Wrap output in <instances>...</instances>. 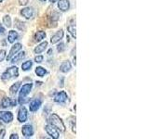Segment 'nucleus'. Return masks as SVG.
I'll use <instances>...</instances> for the list:
<instances>
[{"label": "nucleus", "instance_id": "7c9ffc66", "mask_svg": "<svg viewBox=\"0 0 149 139\" xmlns=\"http://www.w3.org/2000/svg\"><path fill=\"white\" fill-rule=\"evenodd\" d=\"M9 138L10 139H19V136H18L17 133H13V134H11V136Z\"/></svg>", "mask_w": 149, "mask_h": 139}, {"label": "nucleus", "instance_id": "dca6fc26", "mask_svg": "<svg viewBox=\"0 0 149 139\" xmlns=\"http://www.w3.org/2000/svg\"><path fill=\"white\" fill-rule=\"evenodd\" d=\"M18 37H19V34H18V32H15V31H10L8 32V42L9 43H14V41L17 40L18 39Z\"/></svg>", "mask_w": 149, "mask_h": 139}, {"label": "nucleus", "instance_id": "6e6552de", "mask_svg": "<svg viewBox=\"0 0 149 139\" xmlns=\"http://www.w3.org/2000/svg\"><path fill=\"white\" fill-rule=\"evenodd\" d=\"M22 133L25 137H31L33 134H34V129H33L32 125L30 124L24 125L22 129Z\"/></svg>", "mask_w": 149, "mask_h": 139}, {"label": "nucleus", "instance_id": "423d86ee", "mask_svg": "<svg viewBox=\"0 0 149 139\" xmlns=\"http://www.w3.org/2000/svg\"><path fill=\"white\" fill-rule=\"evenodd\" d=\"M27 117H28L27 109H25V107H22L18 113V120L20 122H25L27 120Z\"/></svg>", "mask_w": 149, "mask_h": 139}, {"label": "nucleus", "instance_id": "2f4dec72", "mask_svg": "<svg viewBox=\"0 0 149 139\" xmlns=\"http://www.w3.org/2000/svg\"><path fill=\"white\" fill-rule=\"evenodd\" d=\"M5 32V28H3L1 25H0V34H3Z\"/></svg>", "mask_w": 149, "mask_h": 139}, {"label": "nucleus", "instance_id": "4468645a", "mask_svg": "<svg viewBox=\"0 0 149 139\" xmlns=\"http://www.w3.org/2000/svg\"><path fill=\"white\" fill-rule=\"evenodd\" d=\"M21 14L25 17L26 19H30L33 17V9L30 8H22V11H21Z\"/></svg>", "mask_w": 149, "mask_h": 139}, {"label": "nucleus", "instance_id": "393cba45", "mask_svg": "<svg viewBox=\"0 0 149 139\" xmlns=\"http://www.w3.org/2000/svg\"><path fill=\"white\" fill-rule=\"evenodd\" d=\"M69 120H70V123H71L73 132L76 133V118H74V117H71Z\"/></svg>", "mask_w": 149, "mask_h": 139}, {"label": "nucleus", "instance_id": "b1692460", "mask_svg": "<svg viewBox=\"0 0 149 139\" xmlns=\"http://www.w3.org/2000/svg\"><path fill=\"white\" fill-rule=\"evenodd\" d=\"M67 30L70 32V34H72V36L76 38L77 34H76V27H74V25H70V26H68L67 27Z\"/></svg>", "mask_w": 149, "mask_h": 139}, {"label": "nucleus", "instance_id": "6ab92c4d", "mask_svg": "<svg viewBox=\"0 0 149 139\" xmlns=\"http://www.w3.org/2000/svg\"><path fill=\"white\" fill-rule=\"evenodd\" d=\"M20 86H21V82H17V83H14V85L10 87V89H9V91H10V94L11 95H15L16 93L18 92Z\"/></svg>", "mask_w": 149, "mask_h": 139}, {"label": "nucleus", "instance_id": "c85d7f7f", "mask_svg": "<svg viewBox=\"0 0 149 139\" xmlns=\"http://www.w3.org/2000/svg\"><path fill=\"white\" fill-rule=\"evenodd\" d=\"M5 134H6V130L2 129L1 131H0V139H3L5 137Z\"/></svg>", "mask_w": 149, "mask_h": 139}, {"label": "nucleus", "instance_id": "9b49d317", "mask_svg": "<svg viewBox=\"0 0 149 139\" xmlns=\"http://www.w3.org/2000/svg\"><path fill=\"white\" fill-rule=\"evenodd\" d=\"M63 37V30L58 31L52 37H51V39H50L51 44H56L57 42H59L61 39H62Z\"/></svg>", "mask_w": 149, "mask_h": 139}, {"label": "nucleus", "instance_id": "2eb2a0df", "mask_svg": "<svg viewBox=\"0 0 149 139\" xmlns=\"http://www.w3.org/2000/svg\"><path fill=\"white\" fill-rule=\"evenodd\" d=\"M47 46H48V42H43V43H41L40 45H38L35 48V53L36 54H39L41 52H43V51L47 48Z\"/></svg>", "mask_w": 149, "mask_h": 139}, {"label": "nucleus", "instance_id": "7ed1b4c3", "mask_svg": "<svg viewBox=\"0 0 149 139\" xmlns=\"http://www.w3.org/2000/svg\"><path fill=\"white\" fill-rule=\"evenodd\" d=\"M18 75H19L18 68L13 66V67L8 68L7 71L2 74V79L3 80H9V79H11L13 77H18Z\"/></svg>", "mask_w": 149, "mask_h": 139}, {"label": "nucleus", "instance_id": "c9c22d12", "mask_svg": "<svg viewBox=\"0 0 149 139\" xmlns=\"http://www.w3.org/2000/svg\"><path fill=\"white\" fill-rule=\"evenodd\" d=\"M4 1V0H0V3H1V2H3Z\"/></svg>", "mask_w": 149, "mask_h": 139}, {"label": "nucleus", "instance_id": "f8f14e48", "mask_svg": "<svg viewBox=\"0 0 149 139\" xmlns=\"http://www.w3.org/2000/svg\"><path fill=\"white\" fill-rule=\"evenodd\" d=\"M70 4L68 0H59L58 2V8L61 9L62 11H66L69 9Z\"/></svg>", "mask_w": 149, "mask_h": 139}, {"label": "nucleus", "instance_id": "f03ea898", "mask_svg": "<svg viewBox=\"0 0 149 139\" xmlns=\"http://www.w3.org/2000/svg\"><path fill=\"white\" fill-rule=\"evenodd\" d=\"M33 87V85L31 83H25V85H23L22 87L21 88V91H20V95H19V103L22 104L23 102H24V97L29 94L31 89Z\"/></svg>", "mask_w": 149, "mask_h": 139}, {"label": "nucleus", "instance_id": "aec40b11", "mask_svg": "<svg viewBox=\"0 0 149 139\" xmlns=\"http://www.w3.org/2000/svg\"><path fill=\"white\" fill-rule=\"evenodd\" d=\"M45 37H46V32H43V31H40V32H37L36 34V35H35V39H36V41L39 42V41H41V40H43V39L45 38Z\"/></svg>", "mask_w": 149, "mask_h": 139}, {"label": "nucleus", "instance_id": "f3484780", "mask_svg": "<svg viewBox=\"0 0 149 139\" xmlns=\"http://www.w3.org/2000/svg\"><path fill=\"white\" fill-rule=\"evenodd\" d=\"M71 70V64H70L69 61H64L63 63H62L60 67V71L63 72H67Z\"/></svg>", "mask_w": 149, "mask_h": 139}, {"label": "nucleus", "instance_id": "72a5a7b5", "mask_svg": "<svg viewBox=\"0 0 149 139\" xmlns=\"http://www.w3.org/2000/svg\"><path fill=\"white\" fill-rule=\"evenodd\" d=\"M74 64L76 65V57H74Z\"/></svg>", "mask_w": 149, "mask_h": 139}, {"label": "nucleus", "instance_id": "ddd939ff", "mask_svg": "<svg viewBox=\"0 0 149 139\" xmlns=\"http://www.w3.org/2000/svg\"><path fill=\"white\" fill-rule=\"evenodd\" d=\"M40 106H41V101L39 99H34L33 101H31L29 108H30L31 111L35 112V111H36L37 109L40 108Z\"/></svg>", "mask_w": 149, "mask_h": 139}, {"label": "nucleus", "instance_id": "412c9836", "mask_svg": "<svg viewBox=\"0 0 149 139\" xmlns=\"http://www.w3.org/2000/svg\"><path fill=\"white\" fill-rule=\"evenodd\" d=\"M46 72H47L46 70L42 67H37L36 69V73L37 74V76H39V77H43L46 74Z\"/></svg>", "mask_w": 149, "mask_h": 139}, {"label": "nucleus", "instance_id": "bb28decb", "mask_svg": "<svg viewBox=\"0 0 149 139\" xmlns=\"http://www.w3.org/2000/svg\"><path fill=\"white\" fill-rule=\"evenodd\" d=\"M65 49V46H64V44L63 43H60L57 46V50L59 52H63V51Z\"/></svg>", "mask_w": 149, "mask_h": 139}, {"label": "nucleus", "instance_id": "a211bd4d", "mask_svg": "<svg viewBox=\"0 0 149 139\" xmlns=\"http://www.w3.org/2000/svg\"><path fill=\"white\" fill-rule=\"evenodd\" d=\"M25 57V52H22V53H20V54H18V55H16L15 57H14L12 59H11V62L14 64V63H17V62H19V61H21V60Z\"/></svg>", "mask_w": 149, "mask_h": 139}, {"label": "nucleus", "instance_id": "1a4fd4ad", "mask_svg": "<svg viewBox=\"0 0 149 139\" xmlns=\"http://www.w3.org/2000/svg\"><path fill=\"white\" fill-rule=\"evenodd\" d=\"M16 100L8 98V97H5L1 101V107L2 108H8V107H13L16 105Z\"/></svg>", "mask_w": 149, "mask_h": 139}, {"label": "nucleus", "instance_id": "20e7f679", "mask_svg": "<svg viewBox=\"0 0 149 139\" xmlns=\"http://www.w3.org/2000/svg\"><path fill=\"white\" fill-rule=\"evenodd\" d=\"M45 130H46V132L48 133L49 136H50L52 138H54V139H58L59 138L60 134H59V132H58V129L56 127H54L53 125H51V124L46 125Z\"/></svg>", "mask_w": 149, "mask_h": 139}, {"label": "nucleus", "instance_id": "a878e982", "mask_svg": "<svg viewBox=\"0 0 149 139\" xmlns=\"http://www.w3.org/2000/svg\"><path fill=\"white\" fill-rule=\"evenodd\" d=\"M6 58V50H0V62L3 61Z\"/></svg>", "mask_w": 149, "mask_h": 139}, {"label": "nucleus", "instance_id": "0eeeda50", "mask_svg": "<svg viewBox=\"0 0 149 139\" xmlns=\"http://www.w3.org/2000/svg\"><path fill=\"white\" fill-rule=\"evenodd\" d=\"M67 99V94L64 91H61L59 93H57V95L55 96L54 100L57 103H63Z\"/></svg>", "mask_w": 149, "mask_h": 139}, {"label": "nucleus", "instance_id": "39448f33", "mask_svg": "<svg viewBox=\"0 0 149 139\" xmlns=\"http://www.w3.org/2000/svg\"><path fill=\"white\" fill-rule=\"evenodd\" d=\"M0 120L4 122L8 123L13 120V115L9 111H0Z\"/></svg>", "mask_w": 149, "mask_h": 139}, {"label": "nucleus", "instance_id": "c756f323", "mask_svg": "<svg viewBox=\"0 0 149 139\" xmlns=\"http://www.w3.org/2000/svg\"><path fill=\"white\" fill-rule=\"evenodd\" d=\"M19 3H20V5H22V6H25V5L28 4V0H19Z\"/></svg>", "mask_w": 149, "mask_h": 139}, {"label": "nucleus", "instance_id": "cd10ccee", "mask_svg": "<svg viewBox=\"0 0 149 139\" xmlns=\"http://www.w3.org/2000/svg\"><path fill=\"white\" fill-rule=\"evenodd\" d=\"M43 59H44V57L43 56H36V57L35 58V61L36 63H40L43 61Z\"/></svg>", "mask_w": 149, "mask_h": 139}, {"label": "nucleus", "instance_id": "f704fd0d", "mask_svg": "<svg viewBox=\"0 0 149 139\" xmlns=\"http://www.w3.org/2000/svg\"><path fill=\"white\" fill-rule=\"evenodd\" d=\"M40 1H41V2H45V1H46V0H40Z\"/></svg>", "mask_w": 149, "mask_h": 139}, {"label": "nucleus", "instance_id": "5701e85b", "mask_svg": "<svg viewBox=\"0 0 149 139\" xmlns=\"http://www.w3.org/2000/svg\"><path fill=\"white\" fill-rule=\"evenodd\" d=\"M3 22H4V24L6 25L7 27H10V26H11V20H10V17H9L8 15L4 16V18H3Z\"/></svg>", "mask_w": 149, "mask_h": 139}, {"label": "nucleus", "instance_id": "f257e3e1", "mask_svg": "<svg viewBox=\"0 0 149 139\" xmlns=\"http://www.w3.org/2000/svg\"><path fill=\"white\" fill-rule=\"evenodd\" d=\"M49 122H50L51 125H53L54 127H56L58 130H60V131H62V132L65 131V125L62 120V119H61L57 114H51Z\"/></svg>", "mask_w": 149, "mask_h": 139}, {"label": "nucleus", "instance_id": "9d476101", "mask_svg": "<svg viewBox=\"0 0 149 139\" xmlns=\"http://www.w3.org/2000/svg\"><path fill=\"white\" fill-rule=\"evenodd\" d=\"M21 49H22V45L21 44H15L11 47L10 51H9V54H8V56L7 57V59L9 60V59H10L13 57L14 55H15L18 52L19 50H21Z\"/></svg>", "mask_w": 149, "mask_h": 139}, {"label": "nucleus", "instance_id": "4be33fe9", "mask_svg": "<svg viewBox=\"0 0 149 139\" xmlns=\"http://www.w3.org/2000/svg\"><path fill=\"white\" fill-rule=\"evenodd\" d=\"M32 65H33V62L31 60H28V61H25L24 63H22V68L23 71H28V70H30V68L32 67Z\"/></svg>", "mask_w": 149, "mask_h": 139}, {"label": "nucleus", "instance_id": "473e14b6", "mask_svg": "<svg viewBox=\"0 0 149 139\" xmlns=\"http://www.w3.org/2000/svg\"><path fill=\"white\" fill-rule=\"evenodd\" d=\"M49 1H50V3H52V4H53V3H55L56 1H57V0H49Z\"/></svg>", "mask_w": 149, "mask_h": 139}]
</instances>
